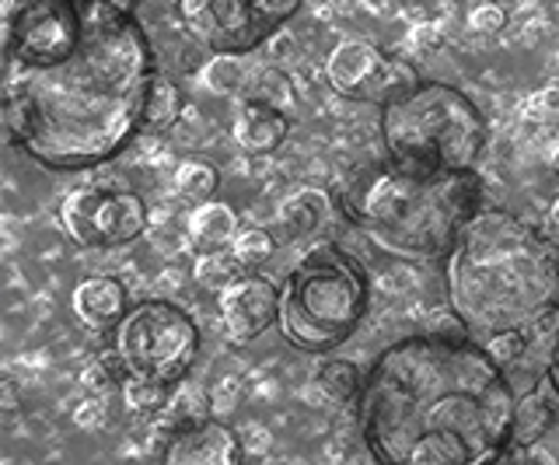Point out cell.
I'll list each match as a JSON object with an SVG mask.
<instances>
[{
    "instance_id": "6da1fadb",
    "label": "cell",
    "mask_w": 559,
    "mask_h": 465,
    "mask_svg": "<svg viewBox=\"0 0 559 465\" xmlns=\"http://www.w3.org/2000/svg\"><path fill=\"white\" fill-rule=\"evenodd\" d=\"M476 336L416 333L364 371L357 424L384 465H483L511 448L518 395Z\"/></svg>"
},
{
    "instance_id": "7a4b0ae2",
    "label": "cell",
    "mask_w": 559,
    "mask_h": 465,
    "mask_svg": "<svg viewBox=\"0 0 559 465\" xmlns=\"http://www.w3.org/2000/svg\"><path fill=\"white\" fill-rule=\"evenodd\" d=\"M81 39L46 67H4V141L49 171L119 158L147 130L154 49L133 11L81 0Z\"/></svg>"
},
{
    "instance_id": "3957f363",
    "label": "cell",
    "mask_w": 559,
    "mask_h": 465,
    "mask_svg": "<svg viewBox=\"0 0 559 465\" xmlns=\"http://www.w3.org/2000/svg\"><path fill=\"white\" fill-rule=\"evenodd\" d=\"M444 281L454 319L476 339L528 330L556 305L559 246L521 217L483 206L444 255Z\"/></svg>"
},
{
    "instance_id": "277c9868",
    "label": "cell",
    "mask_w": 559,
    "mask_h": 465,
    "mask_svg": "<svg viewBox=\"0 0 559 465\" xmlns=\"http://www.w3.org/2000/svg\"><path fill=\"white\" fill-rule=\"evenodd\" d=\"M476 168H406L381 162L354 179L343 211L384 252L409 263L444 260L465 224L483 211Z\"/></svg>"
},
{
    "instance_id": "5b68a950",
    "label": "cell",
    "mask_w": 559,
    "mask_h": 465,
    "mask_svg": "<svg viewBox=\"0 0 559 465\" xmlns=\"http://www.w3.org/2000/svg\"><path fill=\"white\" fill-rule=\"evenodd\" d=\"M381 144L406 168H476L486 147V116L462 88L416 81L381 106Z\"/></svg>"
},
{
    "instance_id": "8992f818",
    "label": "cell",
    "mask_w": 559,
    "mask_h": 465,
    "mask_svg": "<svg viewBox=\"0 0 559 465\" xmlns=\"http://www.w3.org/2000/svg\"><path fill=\"white\" fill-rule=\"evenodd\" d=\"M371 308L367 270L340 246L301 255L280 287V333L305 354H329L354 336Z\"/></svg>"
},
{
    "instance_id": "52a82bcc",
    "label": "cell",
    "mask_w": 559,
    "mask_h": 465,
    "mask_svg": "<svg viewBox=\"0 0 559 465\" xmlns=\"http://www.w3.org/2000/svg\"><path fill=\"white\" fill-rule=\"evenodd\" d=\"M112 347L105 360L122 378H151V382L179 385L197 365L200 325L175 301H140L112 325Z\"/></svg>"
},
{
    "instance_id": "ba28073f",
    "label": "cell",
    "mask_w": 559,
    "mask_h": 465,
    "mask_svg": "<svg viewBox=\"0 0 559 465\" xmlns=\"http://www.w3.org/2000/svg\"><path fill=\"white\" fill-rule=\"evenodd\" d=\"M186 32L214 53H252L273 39L305 0H175Z\"/></svg>"
},
{
    "instance_id": "9c48e42d",
    "label": "cell",
    "mask_w": 559,
    "mask_h": 465,
    "mask_svg": "<svg viewBox=\"0 0 559 465\" xmlns=\"http://www.w3.org/2000/svg\"><path fill=\"white\" fill-rule=\"evenodd\" d=\"M81 0H14L4 25V67H46L81 39Z\"/></svg>"
},
{
    "instance_id": "30bf717a",
    "label": "cell",
    "mask_w": 559,
    "mask_h": 465,
    "mask_svg": "<svg viewBox=\"0 0 559 465\" xmlns=\"http://www.w3.org/2000/svg\"><path fill=\"white\" fill-rule=\"evenodd\" d=\"M60 224L78 246L119 249L147 231V203L133 189H74L60 203Z\"/></svg>"
},
{
    "instance_id": "8fae6325",
    "label": "cell",
    "mask_w": 559,
    "mask_h": 465,
    "mask_svg": "<svg viewBox=\"0 0 559 465\" xmlns=\"http://www.w3.org/2000/svg\"><path fill=\"white\" fill-rule=\"evenodd\" d=\"M325 74L336 95L354 102H378V106H384L389 98L402 95L419 81L409 63L389 57L367 39H343L329 53Z\"/></svg>"
},
{
    "instance_id": "7c38bea8",
    "label": "cell",
    "mask_w": 559,
    "mask_h": 465,
    "mask_svg": "<svg viewBox=\"0 0 559 465\" xmlns=\"http://www.w3.org/2000/svg\"><path fill=\"white\" fill-rule=\"evenodd\" d=\"M224 333L231 343H252L280 319V287L262 273H241L217 295Z\"/></svg>"
},
{
    "instance_id": "4fadbf2b",
    "label": "cell",
    "mask_w": 559,
    "mask_h": 465,
    "mask_svg": "<svg viewBox=\"0 0 559 465\" xmlns=\"http://www.w3.org/2000/svg\"><path fill=\"white\" fill-rule=\"evenodd\" d=\"M162 462L171 465H238L249 462L241 434H235L221 417H203L192 424L168 427Z\"/></svg>"
},
{
    "instance_id": "5bb4252c",
    "label": "cell",
    "mask_w": 559,
    "mask_h": 465,
    "mask_svg": "<svg viewBox=\"0 0 559 465\" xmlns=\"http://www.w3.org/2000/svg\"><path fill=\"white\" fill-rule=\"evenodd\" d=\"M287 133H290L287 112L255 98L241 102L231 123V136L245 154H273L287 141Z\"/></svg>"
},
{
    "instance_id": "9a60e30c",
    "label": "cell",
    "mask_w": 559,
    "mask_h": 465,
    "mask_svg": "<svg viewBox=\"0 0 559 465\" xmlns=\"http://www.w3.org/2000/svg\"><path fill=\"white\" fill-rule=\"evenodd\" d=\"M127 287L116 277H84L74 287V312L84 325L95 330H112L127 315Z\"/></svg>"
},
{
    "instance_id": "2e32d148",
    "label": "cell",
    "mask_w": 559,
    "mask_h": 465,
    "mask_svg": "<svg viewBox=\"0 0 559 465\" xmlns=\"http://www.w3.org/2000/svg\"><path fill=\"white\" fill-rule=\"evenodd\" d=\"M556 424V403L546 400V395H524L518 400V413H514V427H511V448H507L503 462H514L518 452L538 444L546 438V430H552Z\"/></svg>"
},
{
    "instance_id": "e0dca14e",
    "label": "cell",
    "mask_w": 559,
    "mask_h": 465,
    "mask_svg": "<svg viewBox=\"0 0 559 465\" xmlns=\"http://www.w3.org/2000/svg\"><path fill=\"white\" fill-rule=\"evenodd\" d=\"M189 235L192 242H200L206 249H224L235 242L238 235V214L231 203H221V200H206L197 203V211L189 217Z\"/></svg>"
},
{
    "instance_id": "ac0fdd59",
    "label": "cell",
    "mask_w": 559,
    "mask_h": 465,
    "mask_svg": "<svg viewBox=\"0 0 559 465\" xmlns=\"http://www.w3.org/2000/svg\"><path fill=\"white\" fill-rule=\"evenodd\" d=\"M329 214H332L329 193H322V189H301V193H294L284 203V211H280V220H284L294 235H311V231L322 228Z\"/></svg>"
},
{
    "instance_id": "d6986e66",
    "label": "cell",
    "mask_w": 559,
    "mask_h": 465,
    "mask_svg": "<svg viewBox=\"0 0 559 465\" xmlns=\"http://www.w3.org/2000/svg\"><path fill=\"white\" fill-rule=\"evenodd\" d=\"M175 193L189 203H206L217 196L221 189V171L217 165H210L206 158H186L179 168H175Z\"/></svg>"
},
{
    "instance_id": "ffe728a7",
    "label": "cell",
    "mask_w": 559,
    "mask_h": 465,
    "mask_svg": "<svg viewBox=\"0 0 559 465\" xmlns=\"http://www.w3.org/2000/svg\"><path fill=\"white\" fill-rule=\"evenodd\" d=\"M235 277H241V263L235 252L206 249L203 255H197V263H192V281H197L203 290H214V295H221Z\"/></svg>"
},
{
    "instance_id": "44dd1931",
    "label": "cell",
    "mask_w": 559,
    "mask_h": 465,
    "mask_svg": "<svg viewBox=\"0 0 559 465\" xmlns=\"http://www.w3.org/2000/svg\"><path fill=\"white\" fill-rule=\"evenodd\" d=\"M249 67L241 63V53H214L203 67V84L214 95H241L249 88Z\"/></svg>"
},
{
    "instance_id": "7402d4cb",
    "label": "cell",
    "mask_w": 559,
    "mask_h": 465,
    "mask_svg": "<svg viewBox=\"0 0 559 465\" xmlns=\"http://www.w3.org/2000/svg\"><path fill=\"white\" fill-rule=\"evenodd\" d=\"M182 112H186L182 92L175 88L168 78H154L151 102H147V130H154V133L175 130V123L182 119Z\"/></svg>"
},
{
    "instance_id": "603a6c76",
    "label": "cell",
    "mask_w": 559,
    "mask_h": 465,
    "mask_svg": "<svg viewBox=\"0 0 559 465\" xmlns=\"http://www.w3.org/2000/svg\"><path fill=\"white\" fill-rule=\"evenodd\" d=\"M319 385L325 389V395H332V400L340 403H349L360 395V385H364V371L354 365V360H329V365L319 371Z\"/></svg>"
},
{
    "instance_id": "cb8c5ba5",
    "label": "cell",
    "mask_w": 559,
    "mask_h": 465,
    "mask_svg": "<svg viewBox=\"0 0 559 465\" xmlns=\"http://www.w3.org/2000/svg\"><path fill=\"white\" fill-rule=\"evenodd\" d=\"M245 98H255V102H266V106H276L284 109L294 102V84L290 78L280 71V67H266V71H259L249 78V88H245Z\"/></svg>"
},
{
    "instance_id": "d4e9b609",
    "label": "cell",
    "mask_w": 559,
    "mask_h": 465,
    "mask_svg": "<svg viewBox=\"0 0 559 465\" xmlns=\"http://www.w3.org/2000/svg\"><path fill=\"white\" fill-rule=\"evenodd\" d=\"M119 389H122V400H127V406L140 409V413L168 409V403H171V385L151 382V378H122Z\"/></svg>"
},
{
    "instance_id": "484cf974",
    "label": "cell",
    "mask_w": 559,
    "mask_h": 465,
    "mask_svg": "<svg viewBox=\"0 0 559 465\" xmlns=\"http://www.w3.org/2000/svg\"><path fill=\"white\" fill-rule=\"evenodd\" d=\"M276 242H273V235L270 231H262V228H238L235 235V242H231V252L238 255V263L245 270H255L262 266L273 255Z\"/></svg>"
},
{
    "instance_id": "4316f807",
    "label": "cell",
    "mask_w": 559,
    "mask_h": 465,
    "mask_svg": "<svg viewBox=\"0 0 559 465\" xmlns=\"http://www.w3.org/2000/svg\"><path fill=\"white\" fill-rule=\"evenodd\" d=\"M483 347H486L489 354H493L497 365L511 368L514 360H521L524 350L532 347V339H528V330H503V333L486 336V339H483Z\"/></svg>"
},
{
    "instance_id": "83f0119b",
    "label": "cell",
    "mask_w": 559,
    "mask_h": 465,
    "mask_svg": "<svg viewBox=\"0 0 559 465\" xmlns=\"http://www.w3.org/2000/svg\"><path fill=\"white\" fill-rule=\"evenodd\" d=\"M468 25L479 32V36H497L507 25V11L500 4H479L476 11L468 14Z\"/></svg>"
},
{
    "instance_id": "f1b7e54d",
    "label": "cell",
    "mask_w": 559,
    "mask_h": 465,
    "mask_svg": "<svg viewBox=\"0 0 559 465\" xmlns=\"http://www.w3.org/2000/svg\"><path fill=\"white\" fill-rule=\"evenodd\" d=\"M238 392L241 389H238L235 378H224V382H217L214 392H210V413H214V417H227V413L238 406Z\"/></svg>"
},
{
    "instance_id": "f546056e",
    "label": "cell",
    "mask_w": 559,
    "mask_h": 465,
    "mask_svg": "<svg viewBox=\"0 0 559 465\" xmlns=\"http://www.w3.org/2000/svg\"><path fill=\"white\" fill-rule=\"evenodd\" d=\"M241 444H245V455L259 458V455H266L273 448V438H270V430L262 424H249V427H245V434H241Z\"/></svg>"
},
{
    "instance_id": "4dcf8cb0",
    "label": "cell",
    "mask_w": 559,
    "mask_h": 465,
    "mask_svg": "<svg viewBox=\"0 0 559 465\" xmlns=\"http://www.w3.org/2000/svg\"><path fill=\"white\" fill-rule=\"evenodd\" d=\"M74 424H78L81 430H102V424H105V406H102L98 400L81 403V406L74 409Z\"/></svg>"
},
{
    "instance_id": "1f68e13d",
    "label": "cell",
    "mask_w": 559,
    "mask_h": 465,
    "mask_svg": "<svg viewBox=\"0 0 559 465\" xmlns=\"http://www.w3.org/2000/svg\"><path fill=\"white\" fill-rule=\"evenodd\" d=\"M546 374H549V385H552L556 400H559V333L552 336V347H549V368H546Z\"/></svg>"
},
{
    "instance_id": "d6a6232c",
    "label": "cell",
    "mask_w": 559,
    "mask_h": 465,
    "mask_svg": "<svg viewBox=\"0 0 559 465\" xmlns=\"http://www.w3.org/2000/svg\"><path fill=\"white\" fill-rule=\"evenodd\" d=\"M549 238L559 246V196H556L552 206H549Z\"/></svg>"
},
{
    "instance_id": "836d02e7",
    "label": "cell",
    "mask_w": 559,
    "mask_h": 465,
    "mask_svg": "<svg viewBox=\"0 0 559 465\" xmlns=\"http://www.w3.org/2000/svg\"><path fill=\"white\" fill-rule=\"evenodd\" d=\"M4 409H8V413L17 409V389H14L11 378H4Z\"/></svg>"
},
{
    "instance_id": "e575fe53",
    "label": "cell",
    "mask_w": 559,
    "mask_h": 465,
    "mask_svg": "<svg viewBox=\"0 0 559 465\" xmlns=\"http://www.w3.org/2000/svg\"><path fill=\"white\" fill-rule=\"evenodd\" d=\"M109 4H116V8H122V11H133V14H136L140 0H109Z\"/></svg>"
},
{
    "instance_id": "d590c367",
    "label": "cell",
    "mask_w": 559,
    "mask_h": 465,
    "mask_svg": "<svg viewBox=\"0 0 559 465\" xmlns=\"http://www.w3.org/2000/svg\"><path fill=\"white\" fill-rule=\"evenodd\" d=\"M549 168L559 176V144H556V147H552V154H549Z\"/></svg>"
}]
</instances>
